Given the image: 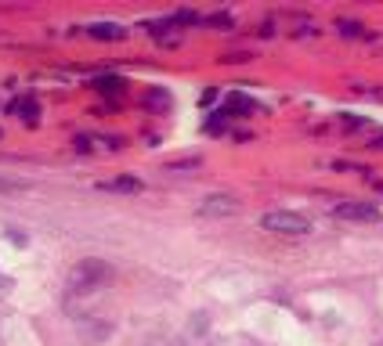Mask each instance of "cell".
<instances>
[{"instance_id": "cell-1", "label": "cell", "mask_w": 383, "mask_h": 346, "mask_svg": "<svg viewBox=\"0 0 383 346\" xmlns=\"http://www.w3.org/2000/svg\"><path fill=\"white\" fill-rule=\"evenodd\" d=\"M109 278H113V267L105 264V260H98V256H87V260H80V264L69 271L66 285H69V292H94Z\"/></svg>"}, {"instance_id": "cell-2", "label": "cell", "mask_w": 383, "mask_h": 346, "mask_svg": "<svg viewBox=\"0 0 383 346\" xmlns=\"http://www.w3.org/2000/svg\"><path fill=\"white\" fill-rule=\"evenodd\" d=\"M261 227L275 231V234H308L311 220L304 213H293V209H271V213L261 216Z\"/></svg>"}, {"instance_id": "cell-3", "label": "cell", "mask_w": 383, "mask_h": 346, "mask_svg": "<svg viewBox=\"0 0 383 346\" xmlns=\"http://www.w3.org/2000/svg\"><path fill=\"white\" fill-rule=\"evenodd\" d=\"M333 213L340 220H354V224H376L380 220V209L373 202H340Z\"/></svg>"}, {"instance_id": "cell-4", "label": "cell", "mask_w": 383, "mask_h": 346, "mask_svg": "<svg viewBox=\"0 0 383 346\" xmlns=\"http://www.w3.org/2000/svg\"><path fill=\"white\" fill-rule=\"evenodd\" d=\"M236 209H239V202L231 195H206L199 206V216H231Z\"/></svg>"}, {"instance_id": "cell-5", "label": "cell", "mask_w": 383, "mask_h": 346, "mask_svg": "<svg viewBox=\"0 0 383 346\" xmlns=\"http://www.w3.org/2000/svg\"><path fill=\"white\" fill-rule=\"evenodd\" d=\"M87 33H91L94 40H123V36H127V29L116 26V22H94Z\"/></svg>"}, {"instance_id": "cell-6", "label": "cell", "mask_w": 383, "mask_h": 346, "mask_svg": "<svg viewBox=\"0 0 383 346\" xmlns=\"http://www.w3.org/2000/svg\"><path fill=\"white\" fill-rule=\"evenodd\" d=\"M98 188H101V191H123V195H134V191H141V181H138V177H113V181H101Z\"/></svg>"}, {"instance_id": "cell-7", "label": "cell", "mask_w": 383, "mask_h": 346, "mask_svg": "<svg viewBox=\"0 0 383 346\" xmlns=\"http://www.w3.org/2000/svg\"><path fill=\"white\" fill-rule=\"evenodd\" d=\"M11 116H22V119H36L40 116V105L33 98H15L11 101Z\"/></svg>"}, {"instance_id": "cell-8", "label": "cell", "mask_w": 383, "mask_h": 346, "mask_svg": "<svg viewBox=\"0 0 383 346\" xmlns=\"http://www.w3.org/2000/svg\"><path fill=\"white\" fill-rule=\"evenodd\" d=\"M94 86H98L101 94H123V86H127V83H123L120 76H98Z\"/></svg>"}, {"instance_id": "cell-9", "label": "cell", "mask_w": 383, "mask_h": 346, "mask_svg": "<svg viewBox=\"0 0 383 346\" xmlns=\"http://www.w3.org/2000/svg\"><path fill=\"white\" fill-rule=\"evenodd\" d=\"M250 108H253V98H246V94H228V105H224V112L231 116V112H250Z\"/></svg>"}, {"instance_id": "cell-10", "label": "cell", "mask_w": 383, "mask_h": 346, "mask_svg": "<svg viewBox=\"0 0 383 346\" xmlns=\"http://www.w3.org/2000/svg\"><path fill=\"white\" fill-rule=\"evenodd\" d=\"M148 105H152V108H166L170 105V98L163 94V91H148V98H145Z\"/></svg>"}, {"instance_id": "cell-11", "label": "cell", "mask_w": 383, "mask_h": 346, "mask_svg": "<svg viewBox=\"0 0 383 346\" xmlns=\"http://www.w3.org/2000/svg\"><path fill=\"white\" fill-rule=\"evenodd\" d=\"M26 184L22 181H8V177H0V195H11V191H22Z\"/></svg>"}, {"instance_id": "cell-12", "label": "cell", "mask_w": 383, "mask_h": 346, "mask_svg": "<svg viewBox=\"0 0 383 346\" xmlns=\"http://www.w3.org/2000/svg\"><path fill=\"white\" fill-rule=\"evenodd\" d=\"M340 33L344 36H361V26L358 22H340Z\"/></svg>"}]
</instances>
